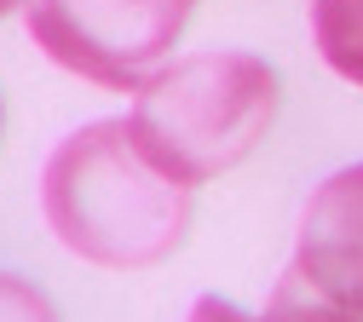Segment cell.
<instances>
[{
    "label": "cell",
    "instance_id": "obj_3",
    "mask_svg": "<svg viewBox=\"0 0 363 322\" xmlns=\"http://www.w3.org/2000/svg\"><path fill=\"white\" fill-rule=\"evenodd\" d=\"M196 0H29L23 29L52 69L104 92H139L173 64Z\"/></svg>",
    "mask_w": 363,
    "mask_h": 322
},
{
    "label": "cell",
    "instance_id": "obj_7",
    "mask_svg": "<svg viewBox=\"0 0 363 322\" xmlns=\"http://www.w3.org/2000/svg\"><path fill=\"white\" fill-rule=\"evenodd\" d=\"M0 322H64V316H58V305L40 294L35 282L0 270Z\"/></svg>",
    "mask_w": 363,
    "mask_h": 322
},
{
    "label": "cell",
    "instance_id": "obj_5",
    "mask_svg": "<svg viewBox=\"0 0 363 322\" xmlns=\"http://www.w3.org/2000/svg\"><path fill=\"white\" fill-rule=\"evenodd\" d=\"M311 46L346 86H363V0H311Z\"/></svg>",
    "mask_w": 363,
    "mask_h": 322
},
{
    "label": "cell",
    "instance_id": "obj_4",
    "mask_svg": "<svg viewBox=\"0 0 363 322\" xmlns=\"http://www.w3.org/2000/svg\"><path fill=\"white\" fill-rule=\"evenodd\" d=\"M311 294H323L363 316V161L329 173L311 190L300 230H294V265Z\"/></svg>",
    "mask_w": 363,
    "mask_h": 322
},
{
    "label": "cell",
    "instance_id": "obj_6",
    "mask_svg": "<svg viewBox=\"0 0 363 322\" xmlns=\"http://www.w3.org/2000/svg\"><path fill=\"white\" fill-rule=\"evenodd\" d=\"M259 322H363V316L323 299V294H311L294 270H283V282L271 288V305L259 311Z\"/></svg>",
    "mask_w": 363,
    "mask_h": 322
},
{
    "label": "cell",
    "instance_id": "obj_10",
    "mask_svg": "<svg viewBox=\"0 0 363 322\" xmlns=\"http://www.w3.org/2000/svg\"><path fill=\"white\" fill-rule=\"evenodd\" d=\"M0 132H6V104H0Z\"/></svg>",
    "mask_w": 363,
    "mask_h": 322
},
{
    "label": "cell",
    "instance_id": "obj_2",
    "mask_svg": "<svg viewBox=\"0 0 363 322\" xmlns=\"http://www.w3.org/2000/svg\"><path fill=\"white\" fill-rule=\"evenodd\" d=\"M283 104V81L265 58L213 46V52L173 58L162 75H150L133 92V144H139L173 184H196L231 173L248 161Z\"/></svg>",
    "mask_w": 363,
    "mask_h": 322
},
{
    "label": "cell",
    "instance_id": "obj_9",
    "mask_svg": "<svg viewBox=\"0 0 363 322\" xmlns=\"http://www.w3.org/2000/svg\"><path fill=\"white\" fill-rule=\"evenodd\" d=\"M29 0H0V18H12V12H23Z\"/></svg>",
    "mask_w": 363,
    "mask_h": 322
},
{
    "label": "cell",
    "instance_id": "obj_8",
    "mask_svg": "<svg viewBox=\"0 0 363 322\" xmlns=\"http://www.w3.org/2000/svg\"><path fill=\"white\" fill-rule=\"evenodd\" d=\"M185 322H259V316H248L242 305H231L225 294H202L196 305H191V316Z\"/></svg>",
    "mask_w": 363,
    "mask_h": 322
},
{
    "label": "cell",
    "instance_id": "obj_1",
    "mask_svg": "<svg viewBox=\"0 0 363 322\" xmlns=\"http://www.w3.org/2000/svg\"><path fill=\"white\" fill-rule=\"evenodd\" d=\"M40 213L75 259L104 270H150L185 242L191 190L133 144L127 115H104L52 144L40 167Z\"/></svg>",
    "mask_w": 363,
    "mask_h": 322
}]
</instances>
